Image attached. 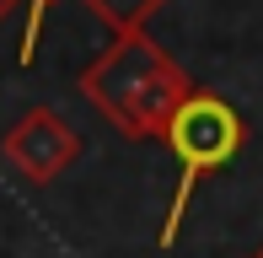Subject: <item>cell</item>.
Returning <instances> with one entry per match:
<instances>
[{"label": "cell", "instance_id": "obj_3", "mask_svg": "<svg viewBox=\"0 0 263 258\" xmlns=\"http://www.w3.org/2000/svg\"><path fill=\"white\" fill-rule=\"evenodd\" d=\"M0 156L11 161V167L22 172L27 183H54L59 172L70 167V161L81 156V135L70 129V119L49 102H38V108H27L16 124L6 129V140H0Z\"/></svg>", "mask_w": 263, "mask_h": 258}, {"label": "cell", "instance_id": "obj_7", "mask_svg": "<svg viewBox=\"0 0 263 258\" xmlns=\"http://www.w3.org/2000/svg\"><path fill=\"white\" fill-rule=\"evenodd\" d=\"M258 258H263V248H258Z\"/></svg>", "mask_w": 263, "mask_h": 258}, {"label": "cell", "instance_id": "obj_6", "mask_svg": "<svg viewBox=\"0 0 263 258\" xmlns=\"http://www.w3.org/2000/svg\"><path fill=\"white\" fill-rule=\"evenodd\" d=\"M16 6H22V0H0V22H6L11 11H16Z\"/></svg>", "mask_w": 263, "mask_h": 258}, {"label": "cell", "instance_id": "obj_2", "mask_svg": "<svg viewBox=\"0 0 263 258\" xmlns=\"http://www.w3.org/2000/svg\"><path fill=\"white\" fill-rule=\"evenodd\" d=\"M161 140H166V151L177 156V194H172V205H166V220H161V237L156 242L172 248L177 231H183V215H188V199H194L199 178L236 161V151H242V140H247V124H242V113H236L226 97L194 91V97L172 113V124H166Z\"/></svg>", "mask_w": 263, "mask_h": 258}, {"label": "cell", "instance_id": "obj_1", "mask_svg": "<svg viewBox=\"0 0 263 258\" xmlns=\"http://www.w3.org/2000/svg\"><path fill=\"white\" fill-rule=\"evenodd\" d=\"M86 102L124 140H161L172 113L194 97V76L145 32H118L76 81Z\"/></svg>", "mask_w": 263, "mask_h": 258}, {"label": "cell", "instance_id": "obj_4", "mask_svg": "<svg viewBox=\"0 0 263 258\" xmlns=\"http://www.w3.org/2000/svg\"><path fill=\"white\" fill-rule=\"evenodd\" d=\"M86 6L97 11V22H107L113 38H118V32H145L156 22V11L172 6V0H86Z\"/></svg>", "mask_w": 263, "mask_h": 258}, {"label": "cell", "instance_id": "obj_8", "mask_svg": "<svg viewBox=\"0 0 263 258\" xmlns=\"http://www.w3.org/2000/svg\"><path fill=\"white\" fill-rule=\"evenodd\" d=\"M253 258H258V253H253Z\"/></svg>", "mask_w": 263, "mask_h": 258}, {"label": "cell", "instance_id": "obj_5", "mask_svg": "<svg viewBox=\"0 0 263 258\" xmlns=\"http://www.w3.org/2000/svg\"><path fill=\"white\" fill-rule=\"evenodd\" d=\"M43 11H49V0H27V32H22V49H16V60H22V65H32V54H38Z\"/></svg>", "mask_w": 263, "mask_h": 258}]
</instances>
